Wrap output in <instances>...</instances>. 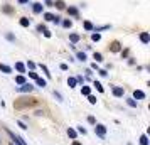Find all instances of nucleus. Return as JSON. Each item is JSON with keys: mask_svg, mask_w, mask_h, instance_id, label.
<instances>
[{"mask_svg": "<svg viewBox=\"0 0 150 145\" xmlns=\"http://www.w3.org/2000/svg\"><path fill=\"white\" fill-rule=\"evenodd\" d=\"M83 27H84V30H88V32H89V30H93V29H95V25H93L89 21H84V22H83Z\"/></svg>", "mask_w": 150, "mask_h": 145, "instance_id": "nucleus-16", "label": "nucleus"}, {"mask_svg": "<svg viewBox=\"0 0 150 145\" xmlns=\"http://www.w3.org/2000/svg\"><path fill=\"white\" fill-rule=\"evenodd\" d=\"M127 105H128V106H132V108H137V106H138L133 98H127Z\"/></svg>", "mask_w": 150, "mask_h": 145, "instance_id": "nucleus-26", "label": "nucleus"}, {"mask_svg": "<svg viewBox=\"0 0 150 145\" xmlns=\"http://www.w3.org/2000/svg\"><path fill=\"white\" fill-rule=\"evenodd\" d=\"M42 8H44V5H42L41 2H34L32 4V12L34 14H42Z\"/></svg>", "mask_w": 150, "mask_h": 145, "instance_id": "nucleus-7", "label": "nucleus"}, {"mask_svg": "<svg viewBox=\"0 0 150 145\" xmlns=\"http://www.w3.org/2000/svg\"><path fill=\"white\" fill-rule=\"evenodd\" d=\"M44 19H46L47 22H52V21L56 19V15H54V14H51V12H44Z\"/></svg>", "mask_w": 150, "mask_h": 145, "instance_id": "nucleus-21", "label": "nucleus"}, {"mask_svg": "<svg viewBox=\"0 0 150 145\" xmlns=\"http://www.w3.org/2000/svg\"><path fill=\"white\" fill-rule=\"evenodd\" d=\"M29 76L32 78V79H37V78H39V76H37V73H34V71H30V73H29Z\"/></svg>", "mask_w": 150, "mask_h": 145, "instance_id": "nucleus-42", "label": "nucleus"}, {"mask_svg": "<svg viewBox=\"0 0 150 145\" xmlns=\"http://www.w3.org/2000/svg\"><path fill=\"white\" fill-rule=\"evenodd\" d=\"M98 73H100V76H108V71L106 69H98Z\"/></svg>", "mask_w": 150, "mask_h": 145, "instance_id": "nucleus-38", "label": "nucleus"}, {"mask_svg": "<svg viewBox=\"0 0 150 145\" xmlns=\"http://www.w3.org/2000/svg\"><path fill=\"white\" fill-rule=\"evenodd\" d=\"M120 52H122L123 59H127V57H128V54H130V49H125V51H120Z\"/></svg>", "mask_w": 150, "mask_h": 145, "instance_id": "nucleus-34", "label": "nucleus"}, {"mask_svg": "<svg viewBox=\"0 0 150 145\" xmlns=\"http://www.w3.org/2000/svg\"><path fill=\"white\" fill-rule=\"evenodd\" d=\"M79 39H81V35H79V34H74V32H73V34H69V41L73 42V44H76Z\"/></svg>", "mask_w": 150, "mask_h": 145, "instance_id": "nucleus-17", "label": "nucleus"}, {"mask_svg": "<svg viewBox=\"0 0 150 145\" xmlns=\"http://www.w3.org/2000/svg\"><path fill=\"white\" fill-rule=\"evenodd\" d=\"M88 123H91V125H96V120H95V117H88Z\"/></svg>", "mask_w": 150, "mask_h": 145, "instance_id": "nucleus-41", "label": "nucleus"}, {"mask_svg": "<svg viewBox=\"0 0 150 145\" xmlns=\"http://www.w3.org/2000/svg\"><path fill=\"white\" fill-rule=\"evenodd\" d=\"M95 133L100 138H105V135H106V127H105V125H101V123L95 125Z\"/></svg>", "mask_w": 150, "mask_h": 145, "instance_id": "nucleus-4", "label": "nucleus"}, {"mask_svg": "<svg viewBox=\"0 0 150 145\" xmlns=\"http://www.w3.org/2000/svg\"><path fill=\"white\" fill-rule=\"evenodd\" d=\"M91 69H96V71H98V62H93V64H91Z\"/></svg>", "mask_w": 150, "mask_h": 145, "instance_id": "nucleus-49", "label": "nucleus"}, {"mask_svg": "<svg viewBox=\"0 0 150 145\" xmlns=\"http://www.w3.org/2000/svg\"><path fill=\"white\" fill-rule=\"evenodd\" d=\"M106 29H110V25H101V27H95L93 30H96V32H100V30H106Z\"/></svg>", "mask_w": 150, "mask_h": 145, "instance_id": "nucleus-33", "label": "nucleus"}, {"mask_svg": "<svg viewBox=\"0 0 150 145\" xmlns=\"http://www.w3.org/2000/svg\"><path fill=\"white\" fill-rule=\"evenodd\" d=\"M71 145H83V144H79L78 140H73V144H71Z\"/></svg>", "mask_w": 150, "mask_h": 145, "instance_id": "nucleus-51", "label": "nucleus"}, {"mask_svg": "<svg viewBox=\"0 0 150 145\" xmlns=\"http://www.w3.org/2000/svg\"><path fill=\"white\" fill-rule=\"evenodd\" d=\"M39 66H41V69H42V73H44V74H46V76H47V79H51V73H49V69H47V66H46V64H39Z\"/></svg>", "mask_w": 150, "mask_h": 145, "instance_id": "nucleus-20", "label": "nucleus"}, {"mask_svg": "<svg viewBox=\"0 0 150 145\" xmlns=\"http://www.w3.org/2000/svg\"><path fill=\"white\" fill-rule=\"evenodd\" d=\"M17 2H19L21 5H24V4H29V0H17Z\"/></svg>", "mask_w": 150, "mask_h": 145, "instance_id": "nucleus-50", "label": "nucleus"}, {"mask_svg": "<svg viewBox=\"0 0 150 145\" xmlns=\"http://www.w3.org/2000/svg\"><path fill=\"white\" fill-rule=\"evenodd\" d=\"M91 41H93V42H98V41H101V35L98 34V32H96V34H91Z\"/></svg>", "mask_w": 150, "mask_h": 145, "instance_id": "nucleus-31", "label": "nucleus"}, {"mask_svg": "<svg viewBox=\"0 0 150 145\" xmlns=\"http://www.w3.org/2000/svg\"><path fill=\"white\" fill-rule=\"evenodd\" d=\"M108 49H110V52H120L122 51V44H120V41H111Z\"/></svg>", "mask_w": 150, "mask_h": 145, "instance_id": "nucleus-5", "label": "nucleus"}, {"mask_svg": "<svg viewBox=\"0 0 150 145\" xmlns=\"http://www.w3.org/2000/svg\"><path fill=\"white\" fill-rule=\"evenodd\" d=\"M68 14L73 15V17H78V15H79V10L76 7H68Z\"/></svg>", "mask_w": 150, "mask_h": 145, "instance_id": "nucleus-15", "label": "nucleus"}, {"mask_svg": "<svg viewBox=\"0 0 150 145\" xmlns=\"http://www.w3.org/2000/svg\"><path fill=\"white\" fill-rule=\"evenodd\" d=\"M27 68H29V69H34V68H35V62H32V61H27Z\"/></svg>", "mask_w": 150, "mask_h": 145, "instance_id": "nucleus-40", "label": "nucleus"}, {"mask_svg": "<svg viewBox=\"0 0 150 145\" xmlns=\"http://www.w3.org/2000/svg\"><path fill=\"white\" fill-rule=\"evenodd\" d=\"M76 59H79V61H86V52H83V51H79V52H76Z\"/></svg>", "mask_w": 150, "mask_h": 145, "instance_id": "nucleus-23", "label": "nucleus"}, {"mask_svg": "<svg viewBox=\"0 0 150 145\" xmlns=\"http://www.w3.org/2000/svg\"><path fill=\"white\" fill-rule=\"evenodd\" d=\"M5 39H7V41H15V35L8 32V34H5Z\"/></svg>", "mask_w": 150, "mask_h": 145, "instance_id": "nucleus-37", "label": "nucleus"}, {"mask_svg": "<svg viewBox=\"0 0 150 145\" xmlns=\"http://www.w3.org/2000/svg\"><path fill=\"white\" fill-rule=\"evenodd\" d=\"M35 83H37V86H41V88H44V86H46V79H42V78H37V79H35Z\"/></svg>", "mask_w": 150, "mask_h": 145, "instance_id": "nucleus-30", "label": "nucleus"}, {"mask_svg": "<svg viewBox=\"0 0 150 145\" xmlns=\"http://www.w3.org/2000/svg\"><path fill=\"white\" fill-rule=\"evenodd\" d=\"M76 81H78V83H84V78H83V76H78V78H76Z\"/></svg>", "mask_w": 150, "mask_h": 145, "instance_id": "nucleus-48", "label": "nucleus"}, {"mask_svg": "<svg viewBox=\"0 0 150 145\" xmlns=\"http://www.w3.org/2000/svg\"><path fill=\"white\" fill-rule=\"evenodd\" d=\"M59 68H61V71H68V64L62 62V64H59Z\"/></svg>", "mask_w": 150, "mask_h": 145, "instance_id": "nucleus-45", "label": "nucleus"}, {"mask_svg": "<svg viewBox=\"0 0 150 145\" xmlns=\"http://www.w3.org/2000/svg\"><path fill=\"white\" fill-rule=\"evenodd\" d=\"M111 91H113V96H116V98H122L123 93H125L122 86H111Z\"/></svg>", "mask_w": 150, "mask_h": 145, "instance_id": "nucleus-6", "label": "nucleus"}, {"mask_svg": "<svg viewBox=\"0 0 150 145\" xmlns=\"http://www.w3.org/2000/svg\"><path fill=\"white\" fill-rule=\"evenodd\" d=\"M10 145H14V144H10Z\"/></svg>", "mask_w": 150, "mask_h": 145, "instance_id": "nucleus-52", "label": "nucleus"}, {"mask_svg": "<svg viewBox=\"0 0 150 145\" xmlns=\"http://www.w3.org/2000/svg\"><path fill=\"white\" fill-rule=\"evenodd\" d=\"M34 91V86L30 83H24L22 86H17V93H32Z\"/></svg>", "mask_w": 150, "mask_h": 145, "instance_id": "nucleus-3", "label": "nucleus"}, {"mask_svg": "<svg viewBox=\"0 0 150 145\" xmlns=\"http://www.w3.org/2000/svg\"><path fill=\"white\" fill-rule=\"evenodd\" d=\"M88 101L91 105H96V101H98V100H96V96H93V95H88Z\"/></svg>", "mask_w": 150, "mask_h": 145, "instance_id": "nucleus-32", "label": "nucleus"}, {"mask_svg": "<svg viewBox=\"0 0 150 145\" xmlns=\"http://www.w3.org/2000/svg\"><path fill=\"white\" fill-rule=\"evenodd\" d=\"M76 132H79V133H83V135H86L88 132H86V128H83V127H78V130Z\"/></svg>", "mask_w": 150, "mask_h": 145, "instance_id": "nucleus-39", "label": "nucleus"}, {"mask_svg": "<svg viewBox=\"0 0 150 145\" xmlns=\"http://www.w3.org/2000/svg\"><path fill=\"white\" fill-rule=\"evenodd\" d=\"M54 96L57 98L59 101H62V96H61V93H59V91H54Z\"/></svg>", "mask_w": 150, "mask_h": 145, "instance_id": "nucleus-44", "label": "nucleus"}, {"mask_svg": "<svg viewBox=\"0 0 150 145\" xmlns=\"http://www.w3.org/2000/svg\"><path fill=\"white\" fill-rule=\"evenodd\" d=\"M76 84H78L76 78H68V86L69 88H76Z\"/></svg>", "mask_w": 150, "mask_h": 145, "instance_id": "nucleus-25", "label": "nucleus"}, {"mask_svg": "<svg viewBox=\"0 0 150 145\" xmlns=\"http://www.w3.org/2000/svg\"><path fill=\"white\" fill-rule=\"evenodd\" d=\"M44 30H46V25H44V24H39V25H37V32H44Z\"/></svg>", "mask_w": 150, "mask_h": 145, "instance_id": "nucleus-36", "label": "nucleus"}, {"mask_svg": "<svg viewBox=\"0 0 150 145\" xmlns=\"http://www.w3.org/2000/svg\"><path fill=\"white\" fill-rule=\"evenodd\" d=\"M44 2H46L47 7H52V4H54V0H44Z\"/></svg>", "mask_w": 150, "mask_h": 145, "instance_id": "nucleus-46", "label": "nucleus"}, {"mask_svg": "<svg viewBox=\"0 0 150 145\" xmlns=\"http://www.w3.org/2000/svg\"><path fill=\"white\" fill-rule=\"evenodd\" d=\"M81 95H84V96L91 95V86H84V84H83L81 86Z\"/></svg>", "mask_w": 150, "mask_h": 145, "instance_id": "nucleus-18", "label": "nucleus"}, {"mask_svg": "<svg viewBox=\"0 0 150 145\" xmlns=\"http://www.w3.org/2000/svg\"><path fill=\"white\" fill-rule=\"evenodd\" d=\"M133 100H145V93L142 90H135L133 91Z\"/></svg>", "mask_w": 150, "mask_h": 145, "instance_id": "nucleus-9", "label": "nucleus"}, {"mask_svg": "<svg viewBox=\"0 0 150 145\" xmlns=\"http://www.w3.org/2000/svg\"><path fill=\"white\" fill-rule=\"evenodd\" d=\"M15 83L17 84H24V83H27V81H25L24 74H19V76H15Z\"/></svg>", "mask_w": 150, "mask_h": 145, "instance_id": "nucleus-24", "label": "nucleus"}, {"mask_svg": "<svg viewBox=\"0 0 150 145\" xmlns=\"http://www.w3.org/2000/svg\"><path fill=\"white\" fill-rule=\"evenodd\" d=\"M138 142H140V145H149V137L143 133L142 137H140V140H138Z\"/></svg>", "mask_w": 150, "mask_h": 145, "instance_id": "nucleus-27", "label": "nucleus"}, {"mask_svg": "<svg viewBox=\"0 0 150 145\" xmlns=\"http://www.w3.org/2000/svg\"><path fill=\"white\" fill-rule=\"evenodd\" d=\"M140 42H142V44H149L150 42V34L149 32H140Z\"/></svg>", "mask_w": 150, "mask_h": 145, "instance_id": "nucleus-8", "label": "nucleus"}, {"mask_svg": "<svg viewBox=\"0 0 150 145\" xmlns=\"http://www.w3.org/2000/svg\"><path fill=\"white\" fill-rule=\"evenodd\" d=\"M61 24H62V27H64V29H71V27H73V21H69V19H64Z\"/></svg>", "mask_w": 150, "mask_h": 145, "instance_id": "nucleus-22", "label": "nucleus"}, {"mask_svg": "<svg viewBox=\"0 0 150 145\" xmlns=\"http://www.w3.org/2000/svg\"><path fill=\"white\" fill-rule=\"evenodd\" d=\"M15 69H17L21 74H24V73H25V64L21 62V61H17V62H15Z\"/></svg>", "mask_w": 150, "mask_h": 145, "instance_id": "nucleus-10", "label": "nucleus"}, {"mask_svg": "<svg viewBox=\"0 0 150 145\" xmlns=\"http://www.w3.org/2000/svg\"><path fill=\"white\" fill-rule=\"evenodd\" d=\"M68 137L71 138V140H76V137H78V132H76L74 128H68Z\"/></svg>", "mask_w": 150, "mask_h": 145, "instance_id": "nucleus-14", "label": "nucleus"}, {"mask_svg": "<svg viewBox=\"0 0 150 145\" xmlns=\"http://www.w3.org/2000/svg\"><path fill=\"white\" fill-rule=\"evenodd\" d=\"M52 22H54V24H61V17H59V15H56V19Z\"/></svg>", "mask_w": 150, "mask_h": 145, "instance_id": "nucleus-47", "label": "nucleus"}, {"mask_svg": "<svg viewBox=\"0 0 150 145\" xmlns=\"http://www.w3.org/2000/svg\"><path fill=\"white\" fill-rule=\"evenodd\" d=\"M93 86H95V88L100 91V93H103V91H105V88H103V84L100 83V81H95V83H93Z\"/></svg>", "mask_w": 150, "mask_h": 145, "instance_id": "nucleus-28", "label": "nucleus"}, {"mask_svg": "<svg viewBox=\"0 0 150 145\" xmlns=\"http://www.w3.org/2000/svg\"><path fill=\"white\" fill-rule=\"evenodd\" d=\"M42 34H44V37H47V39L51 37V35H52V34H51V30H47V29H46V30H44Z\"/></svg>", "mask_w": 150, "mask_h": 145, "instance_id": "nucleus-43", "label": "nucleus"}, {"mask_svg": "<svg viewBox=\"0 0 150 145\" xmlns=\"http://www.w3.org/2000/svg\"><path fill=\"white\" fill-rule=\"evenodd\" d=\"M19 24H21L22 27H29V25H30V19H27V17H21Z\"/></svg>", "mask_w": 150, "mask_h": 145, "instance_id": "nucleus-13", "label": "nucleus"}, {"mask_svg": "<svg viewBox=\"0 0 150 145\" xmlns=\"http://www.w3.org/2000/svg\"><path fill=\"white\" fill-rule=\"evenodd\" d=\"M5 132L8 133V137H10L12 140H14V145H25V144H24V140H22V138L19 137V135H15L14 132H10L8 128H5Z\"/></svg>", "mask_w": 150, "mask_h": 145, "instance_id": "nucleus-2", "label": "nucleus"}, {"mask_svg": "<svg viewBox=\"0 0 150 145\" xmlns=\"http://www.w3.org/2000/svg\"><path fill=\"white\" fill-rule=\"evenodd\" d=\"M2 12H4V14H14V7H12V5H4V7H2Z\"/></svg>", "mask_w": 150, "mask_h": 145, "instance_id": "nucleus-19", "label": "nucleus"}, {"mask_svg": "<svg viewBox=\"0 0 150 145\" xmlns=\"http://www.w3.org/2000/svg\"><path fill=\"white\" fill-rule=\"evenodd\" d=\"M52 7L59 8V10H64L66 8V4H64V0H56L54 4H52Z\"/></svg>", "mask_w": 150, "mask_h": 145, "instance_id": "nucleus-11", "label": "nucleus"}, {"mask_svg": "<svg viewBox=\"0 0 150 145\" xmlns=\"http://www.w3.org/2000/svg\"><path fill=\"white\" fill-rule=\"evenodd\" d=\"M17 125H19V127H21L22 130H27V125L24 123V122H22V120H19V122H17Z\"/></svg>", "mask_w": 150, "mask_h": 145, "instance_id": "nucleus-35", "label": "nucleus"}, {"mask_svg": "<svg viewBox=\"0 0 150 145\" xmlns=\"http://www.w3.org/2000/svg\"><path fill=\"white\" fill-rule=\"evenodd\" d=\"M37 105V100L35 98H21V100H15L14 101V108L15 110H24V108H29V106H34Z\"/></svg>", "mask_w": 150, "mask_h": 145, "instance_id": "nucleus-1", "label": "nucleus"}, {"mask_svg": "<svg viewBox=\"0 0 150 145\" xmlns=\"http://www.w3.org/2000/svg\"><path fill=\"white\" fill-rule=\"evenodd\" d=\"M0 71H2L4 74H10V73H12V68L7 66V64H2V62H0Z\"/></svg>", "mask_w": 150, "mask_h": 145, "instance_id": "nucleus-12", "label": "nucleus"}, {"mask_svg": "<svg viewBox=\"0 0 150 145\" xmlns=\"http://www.w3.org/2000/svg\"><path fill=\"white\" fill-rule=\"evenodd\" d=\"M93 59H95V62H101L103 61V56L100 54V52H95V54H93Z\"/></svg>", "mask_w": 150, "mask_h": 145, "instance_id": "nucleus-29", "label": "nucleus"}]
</instances>
